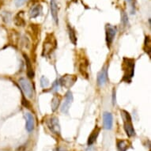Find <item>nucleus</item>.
Returning <instances> with one entry per match:
<instances>
[{
	"mask_svg": "<svg viewBox=\"0 0 151 151\" xmlns=\"http://www.w3.org/2000/svg\"><path fill=\"white\" fill-rule=\"evenodd\" d=\"M135 61L134 59L124 57L123 59V63H122V69L124 70V77L122 81L130 83L131 82L132 78L134 77V66H135Z\"/></svg>",
	"mask_w": 151,
	"mask_h": 151,
	"instance_id": "f257e3e1",
	"label": "nucleus"
},
{
	"mask_svg": "<svg viewBox=\"0 0 151 151\" xmlns=\"http://www.w3.org/2000/svg\"><path fill=\"white\" fill-rule=\"evenodd\" d=\"M56 40L52 34L47 35L43 45V55L47 56L49 55L56 48Z\"/></svg>",
	"mask_w": 151,
	"mask_h": 151,
	"instance_id": "f03ea898",
	"label": "nucleus"
},
{
	"mask_svg": "<svg viewBox=\"0 0 151 151\" xmlns=\"http://www.w3.org/2000/svg\"><path fill=\"white\" fill-rule=\"evenodd\" d=\"M122 118L124 119V127L126 134L128 137H133L135 135V131L131 122V117L127 111H122Z\"/></svg>",
	"mask_w": 151,
	"mask_h": 151,
	"instance_id": "7ed1b4c3",
	"label": "nucleus"
},
{
	"mask_svg": "<svg viewBox=\"0 0 151 151\" xmlns=\"http://www.w3.org/2000/svg\"><path fill=\"white\" fill-rule=\"evenodd\" d=\"M46 125L47 127L49 129V131L52 134L55 135L60 134V125L59 119L55 116H50L46 119Z\"/></svg>",
	"mask_w": 151,
	"mask_h": 151,
	"instance_id": "20e7f679",
	"label": "nucleus"
},
{
	"mask_svg": "<svg viewBox=\"0 0 151 151\" xmlns=\"http://www.w3.org/2000/svg\"><path fill=\"white\" fill-rule=\"evenodd\" d=\"M78 78L74 74H65L59 80V83L62 87L70 89L76 82Z\"/></svg>",
	"mask_w": 151,
	"mask_h": 151,
	"instance_id": "39448f33",
	"label": "nucleus"
},
{
	"mask_svg": "<svg viewBox=\"0 0 151 151\" xmlns=\"http://www.w3.org/2000/svg\"><path fill=\"white\" fill-rule=\"evenodd\" d=\"M19 84H20L22 89L24 93L25 94V96L32 99L33 97V89L30 82L28 79H26L25 78H21L19 79Z\"/></svg>",
	"mask_w": 151,
	"mask_h": 151,
	"instance_id": "423d86ee",
	"label": "nucleus"
},
{
	"mask_svg": "<svg viewBox=\"0 0 151 151\" xmlns=\"http://www.w3.org/2000/svg\"><path fill=\"white\" fill-rule=\"evenodd\" d=\"M116 35V28L112 25H106L105 26V37H106V43L108 47H110L113 42L115 37Z\"/></svg>",
	"mask_w": 151,
	"mask_h": 151,
	"instance_id": "0eeeda50",
	"label": "nucleus"
},
{
	"mask_svg": "<svg viewBox=\"0 0 151 151\" xmlns=\"http://www.w3.org/2000/svg\"><path fill=\"white\" fill-rule=\"evenodd\" d=\"M73 100H74V97H73V94L70 91H68L66 93V96H65V101L63 104L62 107H61V111L64 114H67L68 111H69V109L70 108V105H71L72 102H73Z\"/></svg>",
	"mask_w": 151,
	"mask_h": 151,
	"instance_id": "6e6552de",
	"label": "nucleus"
},
{
	"mask_svg": "<svg viewBox=\"0 0 151 151\" xmlns=\"http://www.w3.org/2000/svg\"><path fill=\"white\" fill-rule=\"evenodd\" d=\"M103 124H104V129L111 130L113 124V117L110 112L105 111L103 114Z\"/></svg>",
	"mask_w": 151,
	"mask_h": 151,
	"instance_id": "1a4fd4ad",
	"label": "nucleus"
},
{
	"mask_svg": "<svg viewBox=\"0 0 151 151\" xmlns=\"http://www.w3.org/2000/svg\"><path fill=\"white\" fill-rule=\"evenodd\" d=\"M50 10H51V14H52L55 23L58 25L59 24V16H58V6L56 3V0L50 1Z\"/></svg>",
	"mask_w": 151,
	"mask_h": 151,
	"instance_id": "9d476101",
	"label": "nucleus"
},
{
	"mask_svg": "<svg viewBox=\"0 0 151 151\" xmlns=\"http://www.w3.org/2000/svg\"><path fill=\"white\" fill-rule=\"evenodd\" d=\"M25 119H26V123H25V128L28 132H31L33 131L35 126L34 117L31 113L28 112L25 114Z\"/></svg>",
	"mask_w": 151,
	"mask_h": 151,
	"instance_id": "9b49d317",
	"label": "nucleus"
},
{
	"mask_svg": "<svg viewBox=\"0 0 151 151\" xmlns=\"http://www.w3.org/2000/svg\"><path fill=\"white\" fill-rule=\"evenodd\" d=\"M108 80V70L107 67H104L97 75V84L102 86L106 83Z\"/></svg>",
	"mask_w": 151,
	"mask_h": 151,
	"instance_id": "f8f14e48",
	"label": "nucleus"
},
{
	"mask_svg": "<svg viewBox=\"0 0 151 151\" xmlns=\"http://www.w3.org/2000/svg\"><path fill=\"white\" fill-rule=\"evenodd\" d=\"M100 131H101V129L97 127H95V128H94L93 131H92V133L89 136V139H88V142H87L88 146H92V145L96 142L97 137H98V135H99Z\"/></svg>",
	"mask_w": 151,
	"mask_h": 151,
	"instance_id": "ddd939ff",
	"label": "nucleus"
},
{
	"mask_svg": "<svg viewBox=\"0 0 151 151\" xmlns=\"http://www.w3.org/2000/svg\"><path fill=\"white\" fill-rule=\"evenodd\" d=\"M42 12V6L40 5H36L33 7L31 8L29 11V17L31 18H36Z\"/></svg>",
	"mask_w": 151,
	"mask_h": 151,
	"instance_id": "4468645a",
	"label": "nucleus"
},
{
	"mask_svg": "<svg viewBox=\"0 0 151 151\" xmlns=\"http://www.w3.org/2000/svg\"><path fill=\"white\" fill-rule=\"evenodd\" d=\"M131 146V144L127 140H118L117 141V149L118 151H127Z\"/></svg>",
	"mask_w": 151,
	"mask_h": 151,
	"instance_id": "2eb2a0df",
	"label": "nucleus"
},
{
	"mask_svg": "<svg viewBox=\"0 0 151 151\" xmlns=\"http://www.w3.org/2000/svg\"><path fill=\"white\" fill-rule=\"evenodd\" d=\"M60 101L61 98L59 95H55L52 100V103H51V106H52V111H55L56 109L59 108L60 104Z\"/></svg>",
	"mask_w": 151,
	"mask_h": 151,
	"instance_id": "dca6fc26",
	"label": "nucleus"
},
{
	"mask_svg": "<svg viewBox=\"0 0 151 151\" xmlns=\"http://www.w3.org/2000/svg\"><path fill=\"white\" fill-rule=\"evenodd\" d=\"M24 57H25V60L26 61V65H27V74L29 78H33V75H34V73H33V70H32V65H31V62L30 60H29V58L24 55Z\"/></svg>",
	"mask_w": 151,
	"mask_h": 151,
	"instance_id": "f3484780",
	"label": "nucleus"
},
{
	"mask_svg": "<svg viewBox=\"0 0 151 151\" xmlns=\"http://www.w3.org/2000/svg\"><path fill=\"white\" fill-rule=\"evenodd\" d=\"M14 22L15 25H17V26H24V25H25V20H24V18H23L22 16L21 15L20 12L18 13V14L15 16L14 19Z\"/></svg>",
	"mask_w": 151,
	"mask_h": 151,
	"instance_id": "a211bd4d",
	"label": "nucleus"
},
{
	"mask_svg": "<svg viewBox=\"0 0 151 151\" xmlns=\"http://www.w3.org/2000/svg\"><path fill=\"white\" fill-rule=\"evenodd\" d=\"M144 49H145V52L150 55L151 53V40L150 37L147 36L146 37V39H145V43H144Z\"/></svg>",
	"mask_w": 151,
	"mask_h": 151,
	"instance_id": "6ab92c4d",
	"label": "nucleus"
},
{
	"mask_svg": "<svg viewBox=\"0 0 151 151\" xmlns=\"http://www.w3.org/2000/svg\"><path fill=\"white\" fill-rule=\"evenodd\" d=\"M68 32H69L70 40L73 45H76V44H77V37H76L74 30L70 26H68Z\"/></svg>",
	"mask_w": 151,
	"mask_h": 151,
	"instance_id": "aec40b11",
	"label": "nucleus"
},
{
	"mask_svg": "<svg viewBox=\"0 0 151 151\" xmlns=\"http://www.w3.org/2000/svg\"><path fill=\"white\" fill-rule=\"evenodd\" d=\"M121 22L124 26H127L129 25L128 17L125 11H122L121 13Z\"/></svg>",
	"mask_w": 151,
	"mask_h": 151,
	"instance_id": "412c9836",
	"label": "nucleus"
},
{
	"mask_svg": "<svg viewBox=\"0 0 151 151\" xmlns=\"http://www.w3.org/2000/svg\"><path fill=\"white\" fill-rule=\"evenodd\" d=\"M50 82L47 78H46L45 76H42L41 78H40V86L42 88H47L49 86Z\"/></svg>",
	"mask_w": 151,
	"mask_h": 151,
	"instance_id": "4be33fe9",
	"label": "nucleus"
},
{
	"mask_svg": "<svg viewBox=\"0 0 151 151\" xmlns=\"http://www.w3.org/2000/svg\"><path fill=\"white\" fill-rule=\"evenodd\" d=\"M28 0H14V3L17 7H20L22 6L25 4Z\"/></svg>",
	"mask_w": 151,
	"mask_h": 151,
	"instance_id": "5701e85b",
	"label": "nucleus"
},
{
	"mask_svg": "<svg viewBox=\"0 0 151 151\" xmlns=\"http://www.w3.org/2000/svg\"><path fill=\"white\" fill-rule=\"evenodd\" d=\"M131 6V14H134V0H127Z\"/></svg>",
	"mask_w": 151,
	"mask_h": 151,
	"instance_id": "b1692460",
	"label": "nucleus"
},
{
	"mask_svg": "<svg viewBox=\"0 0 151 151\" xmlns=\"http://www.w3.org/2000/svg\"><path fill=\"white\" fill-rule=\"evenodd\" d=\"M54 151H68L67 149L63 148V147H56Z\"/></svg>",
	"mask_w": 151,
	"mask_h": 151,
	"instance_id": "393cba45",
	"label": "nucleus"
},
{
	"mask_svg": "<svg viewBox=\"0 0 151 151\" xmlns=\"http://www.w3.org/2000/svg\"><path fill=\"white\" fill-rule=\"evenodd\" d=\"M112 102H113V104H116V90H113V93H112Z\"/></svg>",
	"mask_w": 151,
	"mask_h": 151,
	"instance_id": "a878e982",
	"label": "nucleus"
},
{
	"mask_svg": "<svg viewBox=\"0 0 151 151\" xmlns=\"http://www.w3.org/2000/svg\"><path fill=\"white\" fill-rule=\"evenodd\" d=\"M86 151H94V149L92 148V147H89V148Z\"/></svg>",
	"mask_w": 151,
	"mask_h": 151,
	"instance_id": "bb28decb",
	"label": "nucleus"
}]
</instances>
